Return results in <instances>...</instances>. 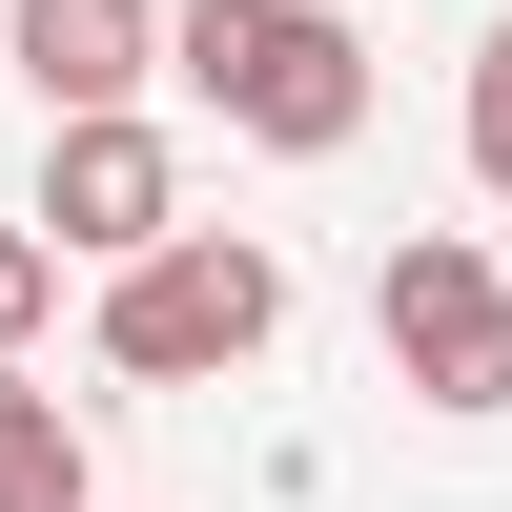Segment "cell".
Listing matches in <instances>:
<instances>
[{
    "instance_id": "ba28073f",
    "label": "cell",
    "mask_w": 512,
    "mask_h": 512,
    "mask_svg": "<svg viewBox=\"0 0 512 512\" xmlns=\"http://www.w3.org/2000/svg\"><path fill=\"white\" fill-rule=\"evenodd\" d=\"M41 328H62V246L0 226V349H41Z\"/></svg>"
},
{
    "instance_id": "8992f818",
    "label": "cell",
    "mask_w": 512,
    "mask_h": 512,
    "mask_svg": "<svg viewBox=\"0 0 512 512\" xmlns=\"http://www.w3.org/2000/svg\"><path fill=\"white\" fill-rule=\"evenodd\" d=\"M0 512H103V451H82V410L21 349H0Z\"/></svg>"
},
{
    "instance_id": "277c9868",
    "label": "cell",
    "mask_w": 512,
    "mask_h": 512,
    "mask_svg": "<svg viewBox=\"0 0 512 512\" xmlns=\"http://www.w3.org/2000/svg\"><path fill=\"white\" fill-rule=\"evenodd\" d=\"M62 267H123L144 226H185V144H164L144 103H62L41 123V205H21Z\"/></svg>"
},
{
    "instance_id": "6da1fadb",
    "label": "cell",
    "mask_w": 512,
    "mask_h": 512,
    "mask_svg": "<svg viewBox=\"0 0 512 512\" xmlns=\"http://www.w3.org/2000/svg\"><path fill=\"white\" fill-rule=\"evenodd\" d=\"M287 349V246L267 226H144L103 267V369L123 390H226Z\"/></svg>"
},
{
    "instance_id": "52a82bcc",
    "label": "cell",
    "mask_w": 512,
    "mask_h": 512,
    "mask_svg": "<svg viewBox=\"0 0 512 512\" xmlns=\"http://www.w3.org/2000/svg\"><path fill=\"white\" fill-rule=\"evenodd\" d=\"M451 144H472V185H492V205H512V21H492V41H472V103H451Z\"/></svg>"
},
{
    "instance_id": "5b68a950",
    "label": "cell",
    "mask_w": 512,
    "mask_h": 512,
    "mask_svg": "<svg viewBox=\"0 0 512 512\" xmlns=\"http://www.w3.org/2000/svg\"><path fill=\"white\" fill-rule=\"evenodd\" d=\"M0 62H21V103H144L164 82V0H0Z\"/></svg>"
},
{
    "instance_id": "7a4b0ae2",
    "label": "cell",
    "mask_w": 512,
    "mask_h": 512,
    "mask_svg": "<svg viewBox=\"0 0 512 512\" xmlns=\"http://www.w3.org/2000/svg\"><path fill=\"white\" fill-rule=\"evenodd\" d=\"M164 62H185L267 164H328V144L369 123V41L328 21V0H185V21H164Z\"/></svg>"
},
{
    "instance_id": "3957f363",
    "label": "cell",
    "mask_w": 512,
    "mask_h": 512,
    "mask_svg": "<svg viewBox=\"0 0 512 512\" xmlns=\"http://www.w3.org/2000/svg\"><path fill=\"white\" fill-rule=\"evenodd\" d=\"M369 349H390L410 410H451V431H492L512 410V267L472 226H410L390 267H369Z\"/></svg>"
}]
</instances>
